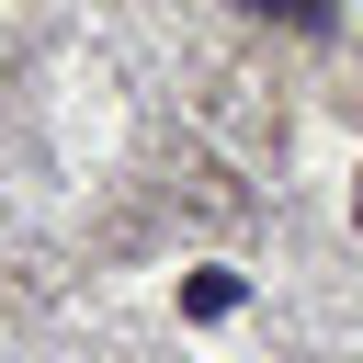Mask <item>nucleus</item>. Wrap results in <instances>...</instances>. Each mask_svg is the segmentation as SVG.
Wrapping results in <instances>:
<instances>
[{"instance_id":"nucleus-1","label":"nucleus","mask_w":363,"mask_h":363,"mask_svg":"<svg viewBox=\"0 0 363 363\" xmlns=\"http://www.w3.org/2000/svg\"><path fill=\"white\" fill-rule=\"evenodd\" d=\"M182 306H193V318H238V272H193Z\"/></svg>"},{"instance_id":"nucleus-2","label":"nucleus","mask_w":363,"mask_h":363,"mask_svg":"<svg viewBox=\"0 0 363 363\" xmlns=\"http://www.w3.org/2000/svg\"><path fill=\"white\" fill-rule=\"evenodd\" d=\"M250 11H284V23H329V0H250Z\"/></svg>"}]
</instances>
